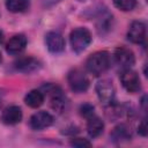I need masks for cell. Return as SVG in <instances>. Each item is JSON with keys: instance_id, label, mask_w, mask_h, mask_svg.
<instances>
[{"instance_id": "6da1fadb", "label": "cell", "mask_w": 148, "mask_h": 148, "mask_svg": "<svg viewBox=\"0 0 148 148\" xmlns=\"http://www.w3.org/2000/svg\"><path fill=\"white\" fill-rule=\"evenodd\" d=\"M86 66L92 75L99 76L111 67V56L108 51H97L88 57Z\"/></svg>"}, {"instance_id": "7a4b0ae2", "label": "cell", "mask_w": 148, "mask_h": 148, "mask_svg": "<svg viewBox=\"0 0 148 148\" xmlns=\"http://www.w3.org/2000/svg\"><path fill=\"white\" fill-rule=\"evenodd\" d=\"M91 39H92V37H91L90 31L86 28H82V27L73 29L69 34L71 46L75 53L83 52L89 46V44L91 43Z\"/></svg>"}, {"instance_id": "3957f363", "label": "cell", "mask_w": 148, "mask_h": 148, "mask_svg": "<svg viewBox=\"0 0 148 148\" xmlns=\"http://www.w3.org/2000/svg\"><path fill=\"white\" fill-rule=\"evenodd\" d=\"M67 81L69 84V88L74 92H84L89 88V79L86 75L84 72H82L80 68H73L68 72Z\"/></svg>"}, {"instance_id": "277c9868", "label": "cell", "mask_w": 148, "mask_h": 148, "mask_svg": "<svg viewBox=\"0 0 148 148\" xmlns=\"http://www.w3.org/2000/svg\"><path fill=\"white\" fill-rule=\"evenodd\" d=\"M96 94L99 102L104 106H110L114 101V87L109 80L98 81L96 84Z\"/></svg>"}, {"instance_id": "5b68a950", "label": "cell", "mask_w": 148, "mask_h": 148, "mask_svg": "<svg viewBox=\"0 0 148 148\" xmlns=\"http://www.w3.org/2000/svg\"><path fill=\"white\" fill-rule=\"evenodd\" d=\"M120 82L126 91L134 94L141 89V81L138 73L131 68L123 69L120 73Z\"/></svg>"}, {"instance_id": "8992f818", "label": "cell", "mask_w": 148, "mask_h": 148, "mask_svg": "<svg viewBox=\"0 0 148 148\" xmlns=\"http://www.w3.org/2000/svg\"><path fill=\"white\" fill-rule=\"evenodd\" d=\"M43 89L45 90V92L50 96L51 99V106L52 109H54L58 112H61L66 105V97L62 94V90L54 84H45L43 87Z\"/></svg>"}, {"instance_id": "52a82bcc", "label": "cell", "mask_w": 148, "mask_h": 148, "mask_svg": "<svg viewBox=\"0 0 148 148\" xmlns=\"http://www.w3.org/2000/svg\"><path fill=\"white\" fill-rule=\"evenodd\" d=\"M114 60L116 62L123 68V69H126V68H131L134 62H135V57H134V53L132 50L125 47V46H119L114 50Z\"/></svg>"}, {"instance_id": "ba28073f", "label": "cell", "mask_w": 148, "mask_h": 148, "mask_svg": "<svg viewBox=\"0 0 148 148\" xmlns=\"http://www.w3.org/2000/svg\"><path fill=\"white\" fill-rule=\"evenodd\" d=\"M146 24L141 21H133L127 31V38L135 44H145L146 40Z\"/></svg>"}, {"instance_id": "9c48e42d", "label": "cell", "mask_w": 148, "mask_h": 148, "mask_svg": "<svg viewBox=\"0 0 148 148\" xmlns=\"http://www.w3.org/2000/svg\"><path fill=\"white\" fill-rule=\"evenodd\" d=\"M45 45L52 53H61L65 50V39L58 31H50L45 35Z\"/></svg>"}, {"instance_id": "30bf717a", "label": "cell", "mask_w": 148, "mask_h": 148, "mask_svg": "<svg viewBox=\"0 0 148 148\" xmlns=\"http://www.w3.org/2000/svg\"><path fill=\"white\" fill-rule=\"evenodd\" d=\"M53 124V117L46 111H38L30 117L29 125L35 131H42Z\"/></svg>"}, {"instance_id": "8fae6325", "label": "cell", "mask_w": 148, "mask_h": 148, "mask_svg": "<svg viewBox=\"0 0 148 148\" xmlns=\"http://www.w3.org/2000/svg\"><path fill=\"white\" fill-rule=\"evenodd\" d=\"M14 67L22 73H32L40 67V62L34 57H21L14 62Z\"/></svg>"}, {"instance_id": "7c38bea8", "label": "cell", "mask_w": 148, "mask_h": 148, "mask_svg": "<svg viewBox=\"0 0 148 148\" xmlns=\"http://www.w3.org/2000/svg\"><path fill=\"white\" fill-rule=\"evenodd\" d=\"M22 120V110L20 106L10 105L2 111L1 121L6 125H15Z\"/></svg>"}, {"instance_id": "4fadbf2b", "label": "cell", "mask_w": 148, "mask_h": 148, "mask_svg": "<svg viewBox=\"0 0 148 148\" xmlns=\"http://www.w3.org/2000/svg\"><path fill=\"white\" fill-rule=\"evenodd\" d=\"M27 46V37L22 34L14 35L6 44V51L9 54H18Z\"/></svg>"}, {"instance_id": "5bb4252c", "label": "cell", "mask_w": 148, "mask_h": 148, "mask_svg": "<svg viewBox=\"0 0 148 148\" xmlns=\"http://www.w3.org/2000/svg\"><path fill=\"white\" fill-rule=\"evenodd\" d=\"M103 130H104V123L99 117L92 114L91 117L87 118V132L89 136L97 138L103 133Z\"/></svg>"}, {"instance_id": "9a60e30c", "label": "cell", "mask_w": 148, "mask_h": 148, "mask_svg": "<svg viewBox=\"0 0 148 148\" xmlns=\"http://www.w3.org/2000/svg\"><path fill=\"white\" fill-rule=\"evenodd\" d=\"M24 102L30 108H34V109L39 108L44 103V94L40 90H37V89L30 90L24 96Z\"/></svg>"}, {"instance_id": "2e32d148", "label": "cell", "mask_w": 148, "mask_h": 148, "mask_svg": "<svg viewBox=\"0 0 148 148\" xmlns=\"http://www.w3.org/2000/svg\"><path fill=\"white\" fill-rule=\"evenodd\" d=\"M110 138L116 142H121V141H128L132 138V135L128 127L124 124H120L113 128L112 133L110 134Z\"/></svg>"}, {"instance_id": "e0dca14e", "label": "cell", "mask_w": 148, "mask_h": 148, "mask_svg": "<svg viewBox=\"0 0 148 148\" xmlns=\"http://www.w3.org/2000/svg\"><path fill=\"white\" fill-rule=\"evenodd\" d=\"M30 6V0H7L6 8L12 13H22Z\"/></svg>"}, {"instance_id": "ac0fdd59", "label": "cell", "mask_w": 148, "mask_h": 148, "mask_svg": "<svg viewBox=\"0 0 148 148\" xmlns=\"http://www.w3.org/2000/svg\"><path fill=\"white\" fill-rule=\"evenodd\" d=\"M113 5L123 10V12H130L136 6V0H112Z\"/></svg>"}, {"instance_id": "d6986e66", "label": "cell", "mask_w": 148, "mask_h": 148, "mask_svg": "<svg viewBox=\"0 0 148 148\" xmlns=\"http://www.w3.org/2000/svg\"><path fill=\"white\" fill-rule=\"evenodd\" d=\"M69 143H71V146L77 147V148H83V147H90L91 146V143L87 139H82V138H73Z\"/></svg>"}, {"instance_id": "ffe728a7", "label": "cell", "mask_w": 148, "mask_h": 148, "mask_svg": "<svg viewBox=\"0 0 148 148\" xmlns=\"http://www.w3.org/2000/svg\"><path fill=\"white\" fill-rule=\"evenodd\" d=\"M80 113H81V116H83V117L87 119V118L91 117L92 114H95V113H94V106H92L91 104L86 103V104L81 105V108H80Z\"/></svg>"}, {"instance_id": "44dd1931", "label": "cell", "mask_w": 148, "mask_h": 148, "mask_svg": "<svg viewBox=\"0 0 148 148\" xmlns=\"http://www.w3.org/2000/svg\"><path fill=\"white\" fill-rule=\"evenodd\" d=\"M138 132H139V134H141L142 136H146V135H147V123H146V119H142V121L139 124V126H138Z\"/></svg>"}, {"instance_id": "7402d4cb", "label": "cell", "mask_w": 148, "mask_h": 148, "mask_svg": "<svg viewBox=\"0 0 148 148\" xmlns=\"http://www.w3.org/2000/svg\"><path fill=\"white\" fill-rule=\"evenodd\" d=\"M2 40H3V32L0 30V43H1Z\"/></svg>"}, {"instance_id": "603a6c76", "label": "cell", "mask_w": 148, "mask_h": 148, "mask_svg": "<svg viewBox=\"0 0 148 148\" xmlns=\"http://www.w3.org/2000/svg\"><path fill=\"white\" fill-rule=\"evenodd\" d=\"M2 61V57H1V53H0V62Z\"/></svg>"}]
</instances>
